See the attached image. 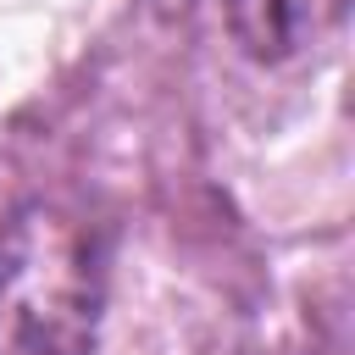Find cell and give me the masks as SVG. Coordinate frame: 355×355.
<instances>
[{
  "instance_id": "obj_2",
  "label": "cell",
  "mask_w": 355,
  "mask_h": 355,
  "mask_svg": "<svg viewBox=\"0 0 355 355\" xmlns=\"http://www.w3.org/2000/svg\"><path fill=\"white\" fill-rule=\"evenodd\" d=\"M211 6L222 17L227 39L261 67L300 61L344 17V0H211Z\"/></svg>"
},
{
  "instance_id": "obj_1",
  "label": "cell",
  "mask_w": 355,
  "mask_h": 355,
  "mask_svg": "<svg viewBox=\"0 0 355 355\" xmlns=\"http://www.w3.org/2000/svg\"><path fill=\"white\" fill-rule=\"evenodd\" d=\"M105 311L100 227L55 200L0 222V355H94Z\"/></svg>"
}]
</instances>
